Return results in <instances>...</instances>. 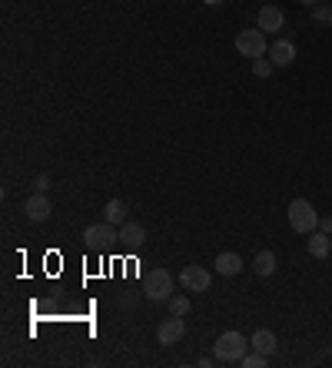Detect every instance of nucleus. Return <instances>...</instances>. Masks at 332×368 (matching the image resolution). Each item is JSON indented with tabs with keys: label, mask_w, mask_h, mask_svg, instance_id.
I'll use <instances>...</instances> for the list:
<instances>
[{
	"label": "nucleus",
	"mask_w": 332,
	"mask_h": 368,
	"mask_svg": "<svg viewBox=\"0 0 332 368\" xmlns=\"http://www.w3.org/2000/svg\"><path fill=\"white\" fill-rule=\"evenodd\" d=\"M203 3H209V7H219V3H223V0H203Z\"/></svg>",
	"instance_id": "b1692460"
},
{
	"label": "nucleus",
	"mask_w": 332,
	"mask_h": 368,
	"mask_svg": "<svg viewBox=\"0 0 332 368\" xmlns=\"http://www.w3.org/2000/svg\"><path fill=\"white\" fill-rule=\"evenodd\" d=\"M103 219L113 222V226H123L127 222V203L123 199H110V203L103 206Z\"/></svg>",
	"instance_id": "dca6fc26"
},
{
	"label": "nucleus",
	"mask_w": 332,
	"mask_h": 368,
	"mask_svg": "<svg viewBox=\"0 0 332 368\" xmlns=\"http://www.w3.org/2000/svg\"><path fill=\"white\" fill-rule=\"evenodd\" d=\"M120 242L127 246V249H143L146 246V229L140 222H123L120 226Z\"/></svg>",
	"instance_id": "9d476101"
},
{
	"label": "nucleus",
	"mask_w": 332,
	"mask_h": 368,
	"mask_svg": "<svg viewBox=\"0 0 332 368\" xmlns=\"http://www.w3.org/2000/svg\"><path fill=\"white\" fill-rule=\"evenodd\" d=\"M47 190H50V179H47V176L34 179V192H47Z\"/></svg>",
	"instance_id": "412c9836"
},
{
	"label": "nucleus",
	"mask_w": 332,
	"mask_h": 368,
	"mask_svg": "<svg viewBox=\"0 0 332 368\" xmlns=\"http://www.w3.org/2000/svg\"><path fill=\"white\" fill-rule=\"evenodd\" d=\"M236 50L243 53V57H249V60H259V57H266V53H269L266 34H263L259 27H249V30H243V34L236 37Z\"/></svg>",
	"instance_id": "20e7f679"
},
{
	"label": "nucleus",
	"mask_w": 332,
	"mask_h": 368,
	"mask_svg": "<svg viewBox=\"0 0 332 368\" xmlns=\"http://www.w3.org/2000/svg\"><path fill=\"white\" fill-rule=\"evenodd\" d=\"M209 282H213V276L206 266H186L179 272V285L190 292H209Z\"/></svg>",
	"instance_id": "423d86ee"
},
{
	"label": "nucleus",
	"mask_w": 332,
	"mask_h": 368,
	"mask_svg": "<svg viewBox=\"0 0 332 368\" xmlns=\"http://www.w3.org/2000/svg\"><path fill=\"white\" fill-rule=\"evenodd\" d=\"M253 269H256V276H272L276 272V253L272 249H263V253H256V259H253Z\"/></svg>",
	"instance_id": "2eb2a0df"
},
{
	"label": "nucleus",
	"mask_w": 332,
	"mask_h": 368,
	"mask_svg": "<svg viewBox=\"0 0 332 368\" xmlns=\"http://www.w3.org/2000/svg\"><path fill=\"white\" fill-rule=\"evenodd\" d=\"M312 20L322 24V27H332V7L329 3H316V7H312Z\"/></svg>",
	"instance_id": "aec40b11"
},
{
	"label": "nucleus",
	"mask_w": 332,
	"mask_h": 368,
	"mask_svg": "<svg viewBox=\"0 0 332 368\" xmlns=\"http://www.w3.org/2000/svg\"><path fill=\"white\" fill-rule=\"evenodd\" d=\"M269 60L276 66H289L296 60V47L289 43V40H276L272 47H269Z\"/></svg>",
	"instance_id": "f8f14e48"
},
{
	"label": "nucleus",
	"mask_w": 332,
	"mask_h": 368,
	"mask_svg": "<svg viewBox=\"0 0 332 368\" xmlns=\"http://www.w3.org/2000/svg\"><path fill=\"white\" fill-rule=\"evenodd\" d=\"M272 70H276V64H272L269 57H259V60H253V76H256V80H266Z\"/></svg>",
	"instance_id": "a211bd4d"
},
{
	"label": "nucleus",
	"mask_w": 332,
	"mask_h": 368,
	"mask_svg": "<svg viewBox=\"0 0 332 368\" xmlns=\"http://www.w3.org/2000/svg\"><path fill=\"white\" fill-rule=\"evenodd\" d=\"M266 362H269V355H263V352H246L243 358H240V365L243 368H266Z\"/></svg>",
	"instance_id": "f3484780"
},
{
	"label": "nucleus",
	"mask_w": 332,
	"mask_h": 368,
	"mask_svg": "<svg viewBox=\"0 0 332 368\" xmlns=\"http://www.w3.org/2000/svg\"><path fill=\"white\" fill-rule=\"evenodd\" d=\"M190 299H186V295H170V312H173V316H190Z\"/></svg>",
	"instance_id": "6ab92c4d"
},
{
	"label": "nucleus",
	"mask_w": 332,
	"mask_h": 368,
	"mask_svg": "<svg viewBox=\"0 0 332 368\" xmlns=\"http://www.w3.org/2000/svg\"><path fill=\"white\" fill-rule=\"evenodd\" d=\"M319 229H322V232H329V236H332V219H319Z\"/></svg>",
	"instance_id": "4be33fe9"
},
{
	"label": "nucleus",
	"mask_w": 332,
	"mask_h": 368,
	"mask_svg": "<svg viewBox=\"0 0 332 368\" xmlns=\"http://www.w3.org/2000/svg\"><path fill=\"white\" fill-rule=\"evenodd\" d=\"M143 295L150 302H170V295H173V276L166 269H153L146 276V282H143Z\"/></svg>",
	"instance_id": "7ed1b4c3"
},
{
	"label": "nucleus",
	"mask_w": 332,
	"mask_h": 368,
	"mask_svg": "<svg viewBox=\"0 0 332 368\" xmlns=\"http://www.w3.org/2000/svg\"><path fill=\"white\" fill-rule=\"evenodd\" d=\"M256 27L263 30V34H279L282 27H286V17L276 3H266V7H259V17H256Z\"/></svg>",
	"instance_id": "1a4fd4ad"
},
{
	"label": "nucleus",
	"mask_w": 332,
	"mask_h": 368,
	"mask_svg": "<svg viewBox=\"0 0 332 368\" xmlns=\"http://www.w3.org/2000/svg\"><path fill=\"white\" fill-rule=\"evenodd\" d=\"M246 352H249V339L236 329L223 332V335L216 339V345H213V358H216V362H230V365L233 362H240Z\"/></svg>",
	"instance_id": "f03ea898"
},
{
	"label": "nucleus",
	"mask_w": 332,
	"mask_h": 368,
	"mask_svg": "<svg viewBox=\"0 0 332 368\" xmlns=\"http://www.w3.org/2000/svg\"><path fill=\"white\" fill-rule=\"evenodd\" d=\"M249 348L263 352V355H272V352H276V332H269V329H256V335L249 339Z\"/></svg>",
	"instance_id": "4468645a"
},
{
	"label": "nucleus",
	"mask_w": 332,
	"mask_h": 368,
	"mask_svg": "<svg viewBox=\"0 0 332 368\" xmlns=\"http://www.w3.org/2000/svg\"><path fill=\"white\" fill-rule=\"evenodd\" d=\"M286 219H289L293 232H299V236H312L319 229V213L312 209L309 199H293L289 209H286Z\"/></svg>",
	"instance_id": "f257e3e1"
},
{
	"label": "nucleus",
	"mask_w": 332,
	"mask_h": 368,
	"mask_svg": "<svg viewBox=\"0 0 332 368\" xmlns=\"http://www.w3.org/2000/svg\"><path fill=\"white\" fill-rule=\"evenodd\" d=\"M24 216L30 219V222H47V219L53 216V206H50V199H47V192H34V196L27 199Z\"/></svg>",
	"instance_id": "6e6552de"
},
{
	"label": "nucleus",
	"mask_w": 332,
	"mask_h": 368,
	"mask_svg": "<svg viewBox=\"0 0 332 368\" xmlns=\"http://www.w3.org/2000/svg\"><path fill=\"white\" fill-rule=\"evenodd\" d=\"M299 3H306V7H316V3H322V0H299Z\"/></svg>",
	"instance_id": "5701e85b"
},
{
	"label": "nucleus",
	"mask_w": 332,
	"mask_h": 368,
	"mask_svg": "<svg viewBox=\"0 0 332 368\" xmlns=\"http://www.w3.org/2000/svg\"><path fill=\"white\" fill-rule=\"evenodd\" d=\"M306 249H309V255H312V259H329L332 236H329V232H322V229H316V232H312V239L306 242Z\"/></svg>",
	"instance_id": "9b49d317"
},
{
	"label": "nucleus",
	"mask_w": 332,
	"mask_h": 368,
	"mask_svg": "<svg viewBox=\"0 0 332 368\" xmlns=\"http://www.w3.org/2000/svg\"><path fill=\"white\" fill-rule=\"evenodd\" d=\"M83 242H87L90 249H106V246H113V242H120V229L113 226V222H97V226H87L83 229Z\"/></svg>",
	"instance_id": "39448f33"
},
{
	"label": "nucleus",
	"mask_w": 332,
	"mask_h": 368,
	"mask_svg": "<svg viewBox=\"0 0 332 368\" xmlns=\"http://www.w3.org/2000/svg\"><path fill=\"white\" fill-rule=\"evenodd\" d=\"M183 335H186V322H183V316H173V318H166V322H160L156 342L160 345H179L183 342Z\"/></svg>",
	"instance_id": "0eeeda50"
},
{
	"label": "nucleus",
	"mask_w": 332,
	"mask_h": 368,
	"mask_svg": "<svg viewBox=\"0 0 332 368\" xmlns=\"http://www.w3.org/2000/svg\"><path fill=\"white\" fill-rule=\"evenodd\" d=\"M213 266H216L219 276H240V272H243V259L236 253H219Z\"/></svg>",
	"instance_id": "ddd939ff"
}]
</instances>
